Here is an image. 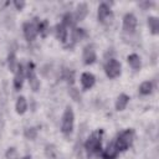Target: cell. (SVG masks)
Listing matches in <instances>:
<instances>
[{
  "instance_id": "obj_16",
  "label": "cell",
  "mask_w": 159,
  "mask_h": 159,
  "mask_svg": "<svg viewBox=\"0 0 159 159\" xmlns=\"http://www.w3.org/2000/svg\"><path fill=\"white\" fill-rule=\"evenodd\" d=\"M129 101H130L129 94H127V93H119V94L117 96L116 101H114V108H116V111H117V112L124 111V109L127 108Z\"/></svg>"
},
{
  "instance_id": "obj_13",
  "label": "cell",
  "mask_w": 159,
  "mask_h": 159,
  "mask_svg": "<svg viewBox=\"0 0 159 159\" xmlns=\"http://www.w3.org/2000/svg\"><path fill=\"white\" fill-rule=\"evenodd\" d=\"M80 83H81V87L83 91H88V89L93 88V86L96 84V76L89 71H84L81 73Z\"/></svg>"
},
{
  "instance_id": "obj_27",
  "label": "cell",
  "mask_w": 159,
  "mask_h": 159,
  "mask_svg": "<svg viewBox=\"0 0 159 159\" xmlns=\"http://www.w3.org/2000/svg\"><path fill=\"white\" fill-rule=\"evenodd\" d=\"M45 153H46V155H47L48 159H55L56 158V154H57V150H56V148L52 144H47L46 145V149H45Z\"/></svg>"
},
{
  "instance_id": "obj_3",
  "label": "cell",
  "mask_w": 159,
  "mask_h": 159,
  "mask_svg": "<svg viewBox=\"0 0 159 159\" xmlns=\"http://www.w3.org/2000/svg\"><path fill=\"white\" fill-rule=\"evenodd\" d=\"M75 129V112L73 108L67 104L62 112L61 122H60V130L65 137H71Z\"/></svg>"
},
{
  "instance_id": "obj_8",
  "label": "cell",
  "mask_w": 159,
  "mask_h": 159,
  "mask_svg": "<svg viewBox=\"0 0 159 159\" xmlns=\"http://www.w3.org/2000/svg\"><path fill=\"white\" fill-rule=\"evenodd\" d=\"M37 21L39 20H31V21H26L22 24V34H24V37L27 42L35 41L36 37L39 36Z\"/></svg>"
},
{
  "instance_id": "obj_25",
  "label": "cell",
  "mask_w": 159,
  "mask_h": 159,
  "mask_svg": "<svg viewBox=\"0 0 159 159\" xmlns=\"http://www.w3.org/2000/svg\"><path fill=\"white\" fill-rule=\"evenodd\" d=\"M68 96H70V98L71 99H73L75 102H81V99H82V96H81V92H80V89L76 87V86H70L68 87Z\"/></svg>"
},
{
  "instance_id": "obj_7",
  "label": "cell",
  "mask_w": 159,
  "mask_h": 159,
  "mask_svg": "<svg viewBox=\"0 0 159 159\" xmlns=\"http://www.w3.org/2000/svg\"><path fill=\"white\" fill-rule=\"evenodd\" d=\"M138 19L133 12H125L122 19V30L127 35H133L137 31Z\"/></svg>"
},
{
  "instance_id": "obj_9",
  "label": "cell",
  "mask_w": 159,
  "mask_h": 159,
  "mask_svg": "<svg viewBox=\"0 0 159 159\" xmlns=\"http://www.w3.org/2000/svg\"><path fill=\"white\" fill-rule=\"evenodd\" d=\"M97 61V51L93 43H87L82 48V62L84 66H91Z\"/></svg>"
},
{
  "instance_id": "obj_26",
  "label": "cell",
  "mask_w": 159,
  "mask_h": 159,
  "mask_svg": "<svg viewBox=\"0 0 159 159\" xmlns=\"http://www.w3.org/2000/svg\"><path fill=\"white\" fill-rule=\"evenodd\" d=\"M5 158L6 159H20L19 158V152L15 147H9L5 152Z\"/></svg>"
},
{
  "instance_id": "obj_24",
  "label": "cell",
  "mask_w": 159,
  "mask_h": 159,
  "mask_svg": "<svg viewBox=\"0 0 159 159\" xmlns=\"http://www.w3.org/2000/svg\"><path fill=\"white\" fill-rule=\"evenodd\" d=\"M39 135V128L37 127H34V125H30V127H26L24 129V137L27 139V140H35Z\"/></svg>"
},
{
  "instance_id": "obj_6",
  "label": "cell",
  "mask_w": 159,
  "mask_h": 159,
  "mask_svg": "<svg viewBox=\"0 0 159 159\" xmlns=\"http://www.w3.org/2000/svg\"><path fill=\"white\" fill-rule=\"evenodd\" d=\"M25 72H26V80L29 82V86L32 92H39L41 87V81L39 80V76L36 73V66L32 61H29L27 65L25 66Z\"/></svg>"
},
{
  "instance_id": "obj_21",
  "label": "cell",
  "mask_w": 159,
  "mask_h": 159,
  "mask_svg": "<svg viewBox=\"0 0 159 159\" xmlns=\"http://www.w3.org/2000/svg\"><path fill=\"white\" fill-rule=\"evenodd\" d=\"M154 92V83L153 81H143L138 87V93L140 96H149Z\"/></svg>"
},
{
  "instance_id": "obj_17",
  "label": "cell",
  "mask_w": 159,
  "mask_h": 159,
  "mask_svg": "<svg viewBox=\"0 0 159 159\" xmlns=\"http://www.w3.org/2000/svg\"><path fill=\"white\" fill-rule=\"evenodd\" d=\"M127 63H128V66H129L132 70L139 71V70L142 68V57H140L138 53H135V52L129 53V55L127 56Z\"/></svg>"
},
{
  "instance_id": "obj_29",
  "label": "cell",
  "mask_w": 159,
  "mask_h": 159,
  "mask_svg": "<svg viewBox=\"0 0 159 159\" xmlns=\"http://www.w3.org/2000/svg\"><path fill=\"white\" fill-rule=\"evenodd\" d=\"M153 5H154V2H152V1H143V2H139V6L143 7V10H147L148 7H150V6H153Z\"/></svg>"
},
{
  "instance_id": "obj_11",
  "label": "cell",
  "mask_w": 159,
  "mask_h": 159,
  "mask_svg": "<svg viewBox=\"0 0 159 159\" xmlns=\"http://www.w3.org/2000/svg\"><path fill=\"white\" fill-rule=\"evenodd\" d=\"M26 80V72H25V66L22 63H19L16 71L14 72V78H12V86L15 91H20L24 86V82Z\"/></svg>"
},
{
  "instance_id": "obj_30",
  "label": "cell",
  "mask_w": 159,
  "mask_h": 159,
  "mask_svg": "<svg viewBox=\"0 0 159 159\" xmlns=\"http://www.w3.org/2000/svg\"><path fill=\"white\" fill-rule=\"evenodd\" d=\"M20 159H32V158H31V155H24V157L20 158Z\"/></svg>"
},
{
  "instance_id": "obj_1",
  "label": "cell",
  "mask_w": 159,
  "mask_h": 159,
  "mask_svg": "<svg viewBox=\"0 0 159 159\" xmlns=\"http://www.w3.org/2000/svg\"><path fill=\"white\" fill-rule=\"evenodd\" d=\"M103 135H104V130L102 128L96 129L94 132H92L88 138L86 139L83 148L84 152L88 157H98L101 155L103 147H102V142H103Z\"/></svg>"
},
{
  "instance_id": "obj_4",
  "label": "cell",
  "mask_w": 159,
  "mask_h": 159,
  "mask_svg": "<svg viewBox=\"0 0 159 159\" xmlns=\"http://www.w3.org/2000/svg\"><path fill=\"white\" fill-rule=\"evenodd\" d=\"M103 70H104L106 76L109 80H116V78L120 77V75H122V63L116 57L106 58L104 65H103Z\"/></svg>"
},
{
  "instance_id": "obj_14",
  "label": "cell",
  "mask_w": 159,
  "mask_h": 159,
  "mask_svg": "<svg viewBox=\"0 0 159 159\" xmlns=\"http://www.w3.org/2000/svg\"><path fill=\"white\" fill-rule=\"evenodd\" d=\"M88 10H89V9H88L87 2H78V4H77V6H76V9H75V11H73V16H75L76 24L83 21V20L87 17Z\"/></svg>"
},
{
  "instance_id": "obj_2",
  "label": "cell",
  "mask_w": 159,
  "mask_h": 159,
  "mask_svg": "<svg viewBox=\"0 0 159 159\" xmlns=\"http://www.w3.org/2000/svg\"><path fill=\"white\" fill-rule=\"evenodd\" d=\"M134 138H135L134 128H125L117 134V137L113 142H114L117 149L119 150V153H123V152H127L133 145Z\"/></svg>"
},
{
  "instance_id": "obj_20",
  "label": "cell",
  "mask_w": 159,
  "mask_h": 159,
  "mask_svg": "<svg viewBox=\"0 0 159 159\" xmlns=\"http://www.w3.org/2000/svg\"><path fill=\"white\" fill-rule=\"evenodd\" d=\"M19 63H20V62L17 61V56H16L15 51H10V52L7 53V57H6L7 70H9L11 73H14V72L16 71V68H17Z\"/></svg>"
},
{
  "instance_id": "obj_28",
  "label": "cell",
  "mask_w": 159,
  "mask_h": 159,
  "mask_svg": "<svg viewBox=\"0 0 159 159\" xmlns=\"http://www.w3.org/2000/svg\"><path fill=\"white\" fill-rule=\"evenodd\" d=\"M12 5H14V7H15L17 11H22L24 7L26 6V2H25L24 0H15V1H12Z\"/></svg>"
},
{
  "instance_id": "obj_22",
  "label": "cell",
  "mask_w": 159,
  "mask_h": 159,
  "mask_svg": "<svg viewBox=\"0 0 159 159\" xmlns=\"http://www.w3.org/2000/svg\"><path fill=\"white\" fill-rule=\"evenodd\" d=\"M61 24H63L67 29L72 30L73 27H76V21H75V16H73V12L71 11H67L62 15V19H61Z\"/></svg>"
},
{
  "instance_id": "obj_10",
  "label": "cell",
  "mask_w": 159,
  "mask_h": 159,
  "mask_svg": "<svg viewBox=\"0 0 159 159\" xmlns=\"http://www.w3.org/2000/svg\"><path fill=\"white\" fill-rule=\"evenodd\" d=\"M87 37H88V32L84 27H80V26L73 27L71 30V34H70V37H68V43L71 42V45L68 47H73L76 43L83 41Z\"/></svg>"
},
{
  "instance_id": "obj_23",
  "label": "cell",
  "mask_w": 159,
  "mask_h": 159,
  "mask_svg": "<svg viewBox=\"0 0 159 159\" xmlns=\"http://www.w3.org/2000/svg\"><path fill=\"white\" fill-rule=\"evenodd\" d=\"M37 31L41 37H46L50 32V22L47 19H42L37 21Z\"/></svg>"
},
{
  "instance_id": "obj_5",
  "label": "cell",
  "mask_w": 159,
  "mask_h": 159,
  "mask_svg": "<svg viewBox=\"0 0 159 159\" xmlns=\"http://www.w3.org/2000/svg\"><path fill=\"white\" fill-rule=\"evenodd\" d=\"M97 20L99 24L104 26H109L113 24L114 20V14L111 6L107 2H101L97 7Z\"/></svg>"
},
{
  "instance_id": "obj_19",
  "label": "cell",
  "mask_w": 159,
  "mask_h": 159,
  "mask_svg": "<svg viewBox=\"0 0 159 159\" xmlns=\"http://www.w3.org/2000/svg\"><path fill=\"white\" fill-rule=\"evenodd\" d=\"M147 26H148V30L152 35H158L159 34V17L154 16V15H150L148 16L147 19Z\"/></svg>"
},
{
  "instance_id": "obj_15",
  "label": "cell",
  "mask_w": 159,
  "mask_h": 159,
  "mask_svg": "<svg viewBox=\"0 0 159 159\" xmlns=\"http://www.w3.org/2000/svg\"><path fill=\"white\" fill-rule=\"evenodd\" d=\"M60 78L66 82L70 86H75V81H76V72L72 68L68 67H62V70L60 71Z\"/></svg>"
},
{
  "instance_id": "obj_12",
  "label": "cell",
  "mask_w": 159,
  "mask_h": 159,
  "mask_svg": "<svg viewBox=\"0 0 159 159\" xmlns=\"http://www.w3.org/2000/svg\"><path fill=\"white\" fill-rule=\"evenodd\" d=\"M53 35H55L56 40L60 41V42L63 43V45H66V43L68 42L70 31H68V29H67L63 24H61V22L56 24V26L53 27Z\"/></svg>"
},
{
  "instance_id": "obj_18",
  "label": "cell",
  "mask_w": 159,
  "mask_h": 159,
  "mask_svg": "<svg viewBox=\"0 0 159 159\" xmlns=\"http://www.w3.org/2000/svg\"><path fill=\"white\" fill-rule=\"evenodd\" d=\"M29 109V103H27V99L25 96H19L16 98V102H15V112L19 114V116H22L27 112Z\"/></svg>"
}]
</instances>
